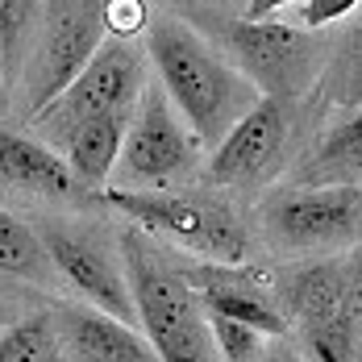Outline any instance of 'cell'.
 Instances as JSON below:
<instances>
[{
  "label": "cell",
  "mask_w": 362,
  "mask_h": 362,
  "mask_svg": "<svg viewBox=\"0 0 362 362\" xmlns=\"http://www.w3.org/2000/svg\"><path fill=\"white\" fill-rule=\"evenodd\" d=\"M142 88H146V54L125 37H105V46L88 59V67L37 117H30V125L46 142L59 146L75 125H83L92 117L134 112Z\"/></svg>",
  "instance_id": "6"
},
{
  "label": "cell",
  "mask_w": 362,
  "mask_h": 362,
  "mask_svg": "<svg viewBox=\"0 0 362 362\" xmlns=\"http://www.w3.org/2000/svg\"><path fill=\"white\" fill-rule=\"evenodd\" d=\"M362 0H304V30H313V34H321L329 25H337V21H346L354 8H358Z\"/></svg>",
  "instance_id": "23"
},
{
  "label": "cell",
  "mask_w": 362,
  "mask_h": 362,
  "mask_svg": "<svg viewBox=\"0 0 362 362\" xmlns=\"http://www.w3.org/2000/svg\"><path fill=\"white\" fill-rule=\"evenodd\" d=\"M54 325L67 362H158L138 329L92 304H59Z\"/></svg>",
  "instance_id": "13"
},
{
  "label": "cell",
  "mask_w": 362,
  "mask_h": 362,
  "mask_svg": "<svg viewBox=\"0 0 362 362\" xmlns=\"http://www.w3.org/2000/svg\"><path fill=\"white\" fill-rule=\"evenodd\" d=\"M275 296L304 362H362V246L288 271Z\"/></svg>",
  "instance_id": "2"
},
{
  "label": "cell",
  "mask_w": 362,
  "mask_h": 362,
  "mask_svg": "<svg viewBox=\"0 0 362 362\" xmlns=\"http://www.w3.org/2000/svg\"><path fill=\"white\" fill-rule=\"evenodd\" d=\"M317 96L337 109H362V21L329 46L325 71L317 79Z\"/></svg>",
  "instance_id": "18"
},
{
  "label": "cell",
  "mask_w": 362,
  "mask_h": 362,
  "mask_svg": "<svg viewBox=\"0 0 362 362\" xmlns=\"http://www.w3.org/2000/svg\"><path fill=\"white\" fill-rule=\"evenodd\" d=\"M0 183L13 192H30L46 200H71L83 196V187L75 183L71 167L63 163V154L42 138H25L0 125Z\"/></svg>",
  "instance_id": "14"
},
{
  "label": "cell",
  "mask_w": 362,
  "mask_h": 362,
  "mask_svg": "<svg viewBox=\"0 0 362 362\" xmlns=\"http://www.w3.org/2000/svg\"><path fill=\"white\" fill-rule=\"evenodd\" d=\"M37 238L50 254L54 275H63L83 296V304H92V308H100V313H109V317L138 329L125 267L96 233H88L79 225H67V221H46V225H37Z\"/></svg>",
  "instance_id": "11"
},
{
  "label": "cell",
  "mask_w": 362,
  "mask_h": 362,
  "mask_svg": "<svg viewBox=\"0 0 362 362\" xmlns=\"http://www.w3.org/2000/svg\"><path fill=\"white\" fill-rule=\"evenodd\" d=\"M42 4L46 0H0V71L4 79L21 71L25 50L42 21Z\"/></svg>",
  "instance_id": "20"
},
{
  "label": "cell",
  "mask_w": 362,
  "mask_h": 362,
  "mask_svg": "<svg viewBox=\"0 0 362 362\" xmlns=\"http://www.w3.org/2000/svg\"><path fill=\"white\" fill-rule=\"evenodd\" d=\"M121 267L129 279L134 296V313L138 329L150 341L158 362H217L213 337H209V317L196 300V291L187 288L183 267H175L167 254L158 250V242L125 225L121 229Z\"/></svg>",
  "instance_id": "4"
},
{
  "label": "cell",
  "mask_w": 362,
  "mask_h": 362,
  "mask_svg": "<svg viewBox=\"0 0 362 362\" xmlns=\"http://www.w3.org/2000/svg\"><path fill=\"white\" fill-rule=\"evenodd\" d=\"M288 4H296V0H246L242 17L246 21H275V13H284Z\"/></svg>",
  "instance_id": "24"
},
{
  "label": "cell",
  "mask_w": 362,
  "mask_h": 362,
  "mask_svg": "<svg viewBox=\"0 0 362 362\" xmlns=\"http://www.w3.org/2000/svg\"><path fill=\"white\" fill-rule=\"evenodd\" d=\"M0 362H67L54 313L21 317L0 333Z\"/></svg>",
  "instance_id": "19"
},
{
  "label": "cell",
  "mask_w": 362,
  "mask_h": 362,
  "mask_svg": "<svg viewBox=\"0 0 362 362\" xmlns=\"http://www.w3.org/2000/svg\"><path fill=\"white\" fill-rule=\"evenodd\" d=\"M175 4H183V8H209L213 0H175Z\"/></svg>",
  "instance_id": "27"
},
{
  "label": "cell",
  "mask_w": 362,
  "mask_h": 362,
  "mask_svg": "<svg viewBox=\"0 0 362 362\" xmlns=\"http://www.w3.org/2000/svg\"><path fill=\"white\" fill-rule=\"evenodd\" d=\"M0 275L25 279V284H50L54 279L50 254L42 246L37 229L8 209H0Z\"/></svg>",
  "instance_id": "17"
},
{
  "label": "cell",
  "mask_w": 362,
  "mask_h": 362,
  "mask_svg": "<svg viewBox=\"0 0 362 362\" xmlns=\"http://www.w3.org/2000/svg\"><path fill=\"white\" fill-rule=\"evenodd\" d=\"M183 21L242 79H250L258 96L300 100L325 71L329 42L313 30H296L284 21L221 17L217 8H183Z\"/></svg>",
  "instance_id": "3"
},
{
  "label": "cell",
  "mask_w": 362,
  "mask_h": 362,
  "mask_svg": "<svg viewBox=\"0 0 362 362\" xmlns=\"http://www.w3.org/2000/svg\"><path fill=\"white\" fill-rule=\"evenodd\" d=\"M200 150H204L200 138L183 125V117L171 109L163 88L146 83L129 112V125H125L117 171H121L125 187H134V192L175 187L200 171Z\"/></svg>",
  "instance_id": "7"
},
{
  "label": "cell",
  "mask_w": 362,
  "mask_h": 362,
  "mask_svg": "<svg viewBox=\"0 0 362 362\" xmlns=\"http://www.w3.org/2000/svg\"><path fill=\"white\" fill-rule=\"evenodd\" d=\"M187 288L196 291L200 308L209 317H225L246 329H258L262 337H288V317L279 308L275 288L262 284V275H254L250 267H225V262H196L183 271Z\"/></svg>",
  "instance_id": "12"
},
{
  "label": "cell",
  "mask_w": 362,
  "mask_h": 362,
  "mask_svg": "<svg viewBox=\"0 0 362 362\" xmlns=\"http://www.w3.org/2000/svg\"><path fill=\"white\" fill-rule=\"evenodd\" d=\"M8 109V79H4V71H0V112Z\"/></svg>",
  "instance_id": "26"
},
{
  "label": "cell",
  "mask_w": 362,
  "mask_h": 362,
  "mask_svg": "<svg viewBox=\"0 0 362 362\" xmlns=\"http://www.w3.org/2000/svg\"><path fill=\"white\" fill-rule=\"evenodd\" d=\"M146 54L163 96L200 138V146H217L258 100L250 79L233 71L183 17H150Z\"/></svg>",
  "instance_id": "1"
},
{
  "label": "cell",
  "mask_w": 362,
  "mask_h": 362,
  "mask_svg": "<svg viewBox=\"0 0 362 362\" xmlns=\"http://www.w3.org/2000/svg\"><path fill=\"white\" fill-rule=\"evenodd\" d=\"M105 0H46L42 21L34 34V50L25 59V92L30 117L46 109L75 75L88 67V59L105 46Z\"/></svg>",
  "instance_id": "8"
},
{
  "label": "cell",
  "mask_w": 362,
  "mask_h": 362,
  "mask_svg": "<svg viewBox=\"0 0 362 362\" xmlns=\"http://www.w3.org/2000/svg\"><path fill=\"white\" fill-rule=\"evenodd\" d=\"M254 362H304V354H300L291 341L275 337V341H267V350H262V354H258Z\"/></svg>",
  "instance_id": "25"
},
{
  "label": "cell",
  "mask_w": 362,
  "mask_h": 362,
  "mask_svg": "<svg viewBox=\"0 0 362 362\" xmlns=\"http://www.w3.org/2000/svg\"><path fill=\"white\" fill-rule=\"evenodd\" d=\"M100 200L109 209H117L134 229L150 233L154 242L163 238L180 250L200 254L204 262H225V267L250 262V229L221 196L180 192V187H158V192L112 187V192H100Z\"/></svg>",
  "instance_id": "5"
},
{
  "label": "cell",
  "mask_w": 362,
  "mask_h": 362,
  "mask_svg": "<svg viewBox=\"0 0 362 362\" xmlns=\"http://www.w3.org/2000/svg\"><path fill=\"white\" fill-rule=\"evenodd\" d=\"M209 337H213L217 358H225V362H254L267 350V341H271L258 329H246V325H238V321H225V317H209Z\"/></svg>",
  "instance_id": "21"
},
{
  "label": "cell",
  "mask_w": 362,
  "mask_h": 362,
  "mask_svg": "<svg viewBox=\"0 0 362 362\" xmlns=\"http://www.w3.org/2000/svg\"><path fill=\"white\" fill-rule=\"evenodd\" d=\"M105 34L109 37H129L146 30L150 25V8H146V0H105Z\"/></svg>",
  "instance_id": "22"
},
{
  "label": "cell",
  "mask_w": 362,
  "mask_h": 362,
  "mask_svg": "<svg viewBox=\"0 0 362 362\" xmlns=\"http://www.w3.org/2000/svg\"><path fill=\"white\" fill-rule=\"evenodd\" d=\"M125 125H129V112L92 117V121L75 125L71 134L54 146L63 154V163L71 167L75 183L88 196L109 192V180H112V171H117V158H121V142H125Z\"/></svg>",
  "instance_id": "15"
},
{
  "label": "cell",
  "mask_w": 362,
  "mask_h": 362,
  "mask_svg": "<svg viewBox=\"0 0 362 362\" xmlns=\"http://www.w3.org/2000/svg\"><path fill=\"white\" fill-rule=\"evenodd\" d=\"M291 183L329 187V183H358L362 187V109H350L329 134L304 154Z\"/></svg>",
  "instance_id": "16"
},
{
  "label": "cell",
  "mask_w": 362,
  "mask_h": 362,
  "mask_svg": "<svg viewBox=\"0 0 362 362\" xmlns=\"http://www.w3.org/2000/svg\"><path fill=\"white\" fill-rule=\"evenodd\" d=\"M258 221L267 238L284 250H329V246H362V187L358 183H329L304 187L291 183L267 196Z\"/></svg>",
  "instance_id": "9"
},
{
  "label": "cell",
  "mask_w": 362,
  "mask_h": 362,
  "mask_svg": "<svg viewBox=\"0 0 362 362\" xmlns=\"http://www.w3.org/2000/svg\"><path fill=\"white\" fill-rule=\"evenodd\" d=\"M296 134V100L258 96L254 109L213 146L204 180L213 187H254L279 171L288 142Z\"/></svg>",
  "instance_id": "10"
}]
</instances>
